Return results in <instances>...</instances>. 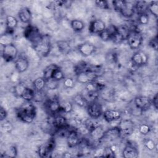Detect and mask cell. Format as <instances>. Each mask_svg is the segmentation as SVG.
<instances>
[{
	"label": "cell",
	"mask_w": 158,
	"mask_h": 158,
	"mask_svg": "<svg viewBox=\"0 0 158 158\" xmlns=\"http://www.w3.org/2000/svg\"><path fill=\"white\" fill-rule=\"evenodd\" d=\"M29 62L27 58L23 56H19L15 61V67L19 73H23L27 70Z\"/></svg>",
	"instance_id": "17"
},
{
	"label": "cell",
	"mask_w": 158,
	"mask_h": 158,
	"mask_svg": "<svg viewBox=\"0 0 158 158\" xmlns=\"http://www.w3.org/2000/svg\"><path fill=\"white\" fill-rule=\"evenodd\" d=\"M87 112L91 118H98L103 114L102 105L96 101L89 102L86 106Z\"/></svg>",
	"instance_id": "7"
},
{
	"label": "cell",
	"mask_w": 158,
	"mask_h": 158,
	"mask_svg": "<svg viewBox=\"0 0 158 158\" xmlns=\"http://www.w3.org/2000/svg\"><path fill=\"white\" fill-rule=\"evenodd\" d=\"M106 28L105 22L101 19H95L92 20L89 25V30L91 33L99 34Z\"/></svg>",
	"instance_id": "13"
},
{
	"label": "cell",
	"mask_w": 158,
	"mask_h": 158,
	"mask_svg": "<svg viewBox=\"0 0 158 158\" xmlns=\"http://www.w3.org/2000/svg\"><path fill=\"white\" fill-rule=\"evenodd\" d=\"M102 115L104 120L109 123L117 121L122 117V113L115 109L106 110L103 112Z\"/></svg>",
	"instance_id": "16"
},
{
	"label": "cell",
	"mask_w": 158,
	"mask_h": 158,
	"mask_svg": "<svg viewBox=\"0 0 158 158\" xmlns=\"http://www.w3.org/2000/svg\"><path fill=\"white\" fill-rule=\"evenodd\" d=\"M104 130L101 126H96L90 131V137L94 141H99L102 139L104 135Z\"/></svg>",
	"instance_id": "22"
},
{
	"label": "cell",
	"mask_w": 158,
	"mask_h": 158,
	"mask_svg": "<svg viewBox=\"0 0 158 158\" xmlns=\"http://www.w3.org/2000/svg\"><path fill=\"white\" fill-rule=\"evenodd\" d=\"M36 114V109L31 101H26L18 109L17 115L24 123H30L35 119Z\"/></svg>",
	"instance_id": "1"
},
{
	"label": "cell",
	"mask_w": 158,
	"mask_h": 158,
	"mask_svg": "<svg viewBox=\"0 0 158 158\" xmlns=\"http://www.w3.org/2000/svg\"><path fill=\"white\" fill-rule=\"evenodd\" d=\"M52 79H54L55 80L57 81H60L62 79L65 78V76H64V73L63 72V71L60 69L59 67H58L53 72L52 77Z\"/></svg>",
	"instance_id": "34"
},
{
	"label": "cell",
	"mask_w": 158,
	"mask_h": 158,
	"mask_svg": "<svg viewBox=\"0 0 158 158\" xmlns=\"http://www.w3.org/2000/svg\"><path fill=\"white\" fill-rule=\"evenodd\" d=\"M61 109L65 113H70L73 110V104L69 101H65L61 105Z\"/></svg>",
	"instance_id": "36"
},
{
	"label": "cell",
	"mask_w": 158,
	"mask_h": 158,
	"mask_svg": "<svg viewBox=\"0 0 158 158\" xmlns=\"http://www.w3.org/2000/svg\"><path fill=\"white\" fill-rule=\"evenodd\" d=\"M134 104L136 108L141 111H144L150 108L152 106L151 99L146 96H138L134 99Z\"/></svg>",
	"instance_id": "10"
},
{
	"label": "cell",
	"mask_w": 158,
	"mask_h": 158,
	"mask_svg": "<svg viewBox=\"0 0 158 158\" xmlns=\"http://www.w3.org/2000/svg\"><path fill=\"white\" fill-rule=\"evenodd\" d=\"M149 46L152 48L154 50L157 51L158 48V43H157V36L153 37L149 41Z\"/></svg>",
	"instance_id": "44"
},
{
	"label": "cell",
	"mask_w": 158,
	"mask_h": 158,
	"mask_svg": "<svg viewBox=\"0 0 158 158\" xmlns=\"http://www.w3.org/2000/svg\"><path fill=\"white\" fill-rule=\"evenodd\" d=\"M51 48L50 40L47 36H42L41 38L36 43L33 44V49L41 56H47Z\"/></svg>",
	"instance_id": "3"
},
{
	"label": "cell",
	"mask_w": 158,
	"mask_h": 158,
	"mask_svg": "<svg viewBox=\"0 0 158 158\" xmlns=\"http://www.w3.org/2000/svg\"><path fill=\"white\" fill-rule=\"evenodd\" d=\"M114 9L127 18L131 17L135 12V5L126 1H114L112 2Z\"/></svg>",
	"instance_id": "2"
},
{
	"label": "cell",
	"mask_w": 158,
	"mask_h": 158,
	"mask_svg": "<svg viewBox=\"0 0 158 158\" xmlns=\"http://www.w3.org/2000/svg\"><path fill=\"white\" fill-rule=\"evenodd\" d=\"M73 102L80 107H86L89 103L82 94H77L73 97Z\"/></svg>",
	"instance_id": "28"
},
{
	"label": "cell",
	"mask_w": 158,
	"mask_h": 158,
	"mask_svg": "<svg viewBox=\"0 0 158 158\" xmlns=\"http://www.w3.org/2000/svg\"><path fill=\"white\" fill-rule=\"evenodd\" d=\"M2 46V49L1 52V56L4 60L6 62H11L15 59L18 54V49L15 44L13 43H10L4 46Z\"/></svg>",
	"instance_id": "5"
},
{
	"label": "cell",
	"mask_w": 158,
	"mask_h": 158,
	"mask_svg": "<svg viewBox=\"0 0 158 158\" xmlns=\"http://www.w3.org/2000/svg\"><path fill=\"white\" fill-rule=\"evenodd\" d=\"M121 136V132L118 126L113 127L109 128L104 132V135L102 139H106L108 140H114Z\"/></svg>",
	"instance_id": "19"
},
{
	"label": "cell",
	"mask_w": 158,
	"mask_h": 158,
	"mask_svg": "<svg viewBox=\"0 0 158 158\" xmlns=\"http://www.w3.org/2000/svg\"><path fill=\"white\" fill-rule=\"evenodd\" d=\"M18 21L12 15H7L6 18V31L4 33L12 35L15 28L17 27Z\"/></svg>",
	"instance_id": "18"
},
{
	"label": "cell",
	"mask_w": 158,
	"mask_h": 158,
	"mask_svg": "<svg viewBox=\"0 0 158 158\" xmlns=\"http://www.w3.org/2000/svg\"><path fill=\"white\" fill-rule=\"evenodd\" d=\"M99 36L103 41H108V40H111V38H112V35L109 31V30L106 28V29L103 31H102L101 33H100L99 34Z\"/></svg>",
	"instance_id": "39"
},
{
	"label": "cell",
	"mask_w": 158,
	"mask_h": 158,
	"mask_svg": "<svg viewBox=\"0 0 158 158\" xmlns=\"http://www.w3.org/2000/svg\"><path fill=\"white\" fill-rule=\"evenodd\" d=\"M149 16L146 13H144V14H139L138 16V23L141 25H147L149 23Z\"/></svg>",
	"instance_id": "37"
},
{
	"label": "cell",
	"mask_w": 158,
	"mask_h": 158,
	"mask_svg": "<svg viewBox=\"0 0 158 158\" xmlns=\"http://www.w3.org/2000/svg\"><path fill=\"white\" fill-rule=\"evenodd\" d=\"M17 154V150L15 146H11L6 149L3 153L1 154L2 157H15Z\"/></svg>",
	"instance_id": "31"
},
{
	"label": "cell",
	"mask_w": 158,
	"mask_h": 158,
	"mask_svg": "<svg viewBox=\"0 0 158 158\" xmlns=\"http://www.w3.org/2000/svg\"><path fill=\"white\" fill-rule=\"evenodd\" d=\"M33 85L36 91H42L46 86V80L43 77H38L34 80Z\"/></svg>",
	"instance_id": "29"
},
{
	"label": "cell",
	"mask_w": 158,
	"mask_h": 158,
	"mask_svg": "<svg viewBox=\"0 0 158 158\" xmlns=\"http://www.w3.org/2000/svg\"><path fill=\"white\" fill-rule=\"evenodd\" d=\"M120 130L121 136L122 135L128 136L131 135L135 129L134 122L129 119H125L121 120L117 125Z\"/></svg>",
	"instance_id": "11"
},
{
	"label": "cell",
	"mask_w": 158,
	"mask_h": 158,
	"mask_svg": "<svg viewBox=\"0 0 158 158\" xmlns=\"http://www.w3.org/2000/svg\"><path fill=\"white\" fill-rule=\"evenodd\" d=\"M59 51L63 54H67L71 50V46L69 43L65 40H59L56 43Z\"/></svg>",
	"instance_id": "25"
},
{
	"label": "cell",
	"mask_w": 158,
	"mask_h": 158,
	"mask_svg": "<svg viewBox=\"0 0 158 158\" xmlns=\"http://www.w3.org/2000/svg\"><path fill=\"white\" fill-rule=\"evenodd\" d=\"M46 86L50 90H54L59 86V81L51 78L46 81Z\"/></svg>",
	"instance_id": "35"
},
{
	"label": "cell",
	"mask_w": 158,
	"mask_h": 158,
	"mask_svg": "<svg viewBox=\"0 0 158 158\" xmlns=\"http://www.w3.org/2000/svg\"><path fill=\"white\" fill-rule=\"evenodd\" d=\"M20 78V73L18 72L13 73L10 76V80L13 82H16L19 80Z\"/></svg>",
	"instance_id": "46"
},
{
	"label": "cell",
	"mask_w": 158,
	"mask_h": 158,
	"mask_svg": "<svg viewBox=\"0 0 158 158\" xmlns=\"http://www.w3.org/2000/svg\"><path fill=\"white\" fill-rule=\"evenodd\" d=\"M79 52L85 57L91 56L96 51V46L90 42H85L78 46Z\"/></svg>",
	"instance_id": "14"
},
{
	"label": "cell",
	"mask_w": 158,
	"mask_h": 158,
	"mask_svg": "<svg viewBox=\"0 0 158 158\" xmlns=\"http://www.w3.org/2000/svg\"><path fill=\"white\" fill-rule=\"evenodd\" d=\"M144 146L148 150L153 151L156 148V144L152 139L148 138L144 141Z\"/></svg>",
	"instance_id": "41"
},
{
	"label": "cell",
	"mask_w": 158,
	"mask_h": 158,
	"mask_svg": "<svg viewBox=\"0 0 158 158\" xmlns=\"http://www.w3.org/2000/svg\"><path fill=\"white\" fill-rule=\"evenodd\" d=\"M66 139L69 148H75L77 146L80 141L78 133L76 130H69L67 134Z\"/></svg>",
	"instance_id": "15"
},
{
	"label": "cell",
	"mask_w": 158,
	"mask_h": 158,
	"mask_svg": "<svg viewBox=\"0 0 158 158\" xmlns=\"http://www.w3.org/2000/svg\"><path fill=\"white\" fill-rule=\"evenodd\" d=\"M98 77L95 72L90 70L89 68L85 72H82L77 74V80L80 83L87 84L90 82L94 81Z\"/></svg>",
	"instance_id": "8"
},
{
	"label": "cell",
	"mask_w": 158,
	"mask_h": 158,
	"mask_svg": "<svg viewBox=\"0 0 158 158\" xmlns=\"http://www.w3.org/2000/svg\"><path fill=\"white\" fill-rule=\"evenodd\" d=\"M18 16L20 20L23 23H29L32 19V14L30 10L26 7H23L19 10Z\"/></svg>",
	"instance_id": "21"
},
{
	"label": "cell",
	"mask_w": 158,
	"mask_h": 158,
	"mask_svg": "<svg viewBox=\"0 0 158 158\" xmlns=\"http://www.w3.org/2000/svg\"><path fill=\"white\" fill-rule=\"evenodd\" d=\"M55 147V140L53 138H51L39 148L38 154L41 157H48L51 156V154L54 150Z\"/></svg>",
	"instance_id": "9"
},
{
	"label": "cell",
	"mask_w": 158,
	"mask_h": 158,
	"mask_svg": "<svg viewBox=\"0 0 158 158\" xmlns=\"http://www.w3.org/2000/svg\"><path fill=\"white\" fill-rule=\"evenodd\" d=\"M131 60L134 65L139 67L146 65L148 63V56L144 52L138 51L133 54Z\"/></svg>",
	"instance_id": "12"
},
{
	"label": "cell",
	"mask_w": 158,
	"mask_h": 158,
	"mask_svg": "<svg viewBox=\"0 0 158 158\" xmlns=\"http://www.w3.org/2000/svg\"><path fill=\"white\" fill-rule=\"evenodd\" d=\"M148 10L156 18L158 16V2L157 1H151L149 2Z\"/></svg>",
	"instance_id": "33"
},
{
	"label": "cell",
	"mask_w": 158,
	"mask_h": 158,
	"mask_svg": "<svg viewBox=\"0 0 158 158\" xmlns=\"http://www.w3.org/2000/svg\"><path fill=\"white\" fill-rule=\"evenodd\" d=\"M7 115V112L6 110L4 107H1V109H0V120H1V121L4 120L5 118H6Z\"/></svg>",
	"instance_id": "45"
},
{
	"label": "cell",
	"mask_w": 158,
	"mask_h": 158,
	"mask_svg": "<svg viewBox=\"0 0 158 158\" xmlns=\"http://www.w3.org/2000/svg\"><path fill=\"white\" fill-rule=\"evenodd\" d=\"M70 26L75 31H81L85 28L84 22L79 19H73L70 22Z\"/></svg>",
	"instance_id": "30"
},
{
	"label": "cell",
	"mask_w": 158,
	"mask_h": 158,
	"mask_svg": "<svg viewBox=\"0 0 158 158\" xmlns=\"http://www.w3.org/2000/svg\"><path fill=\"white\" fill-rule=\"evenodd\" d=\"M59 66L55 64H51L48 65L43 70V77L47 81L48 80H50L52 77V73L54 72V70L58 67Z\"/></svg>",
	"instance_id": "26"
},
{
	"label": "cell",
	"mask_w": 158,
	"mask_h": 158,
	"mask_svg": "<svg viewBox=\"0 0 158 158\" xmlns=\"http://www.w3.org/2000/svg\"><path fill=\"white\" fill-rule=\"evenodd\" d=\"M138 155L137 149L131 145L126 146L122 151V156L125 158H136L138 157Z\"/></svg>",
	"instance_id": "23"
},
{
	"label": "cell",
	"mask_w": 158,
	"mask_h": 158,
	"mask_svg": "<svg viewBox=\"0 0 158 158\" xmlns=\"http://www.w3.org/2000/svg\"><path fill=\"white\" fill-rule=\"evenodd\" d=\"M157 93L155 94V95L153 96L152 99H151V101H152V105H153V106L154 107V108L157 110Z\"/></svg>",
	"instance_id": "47"
},
{
	"label": "cell",
	"mask_w": 158,
	"mask_h": 158,
	"mask_svg": "<svg viewBox=\"0 0 158 158\" xmlns=\"http://www.w3.org/2000/svg\"><path fill=\"white\" fill-rule=\"evenodd\" d=\"M23 35L25 38L31 41L33 44L38 42L42 37V35L40 33L39 29L31 25L27 26L24 30Z\"/></svg>",
	"instance_id": "6"
},
{
	"label": "cell",
	"mask_w": 158,
	"mask_h": 158,
	"mask_svg": "<svg viewBox=\"0 0 158 158\" xmlns=\"http://www.w3.org/2000/svg\"><path fill=\"white\" fill-rule=\"evenodd\" d=\"M1 128L6 133H10L13 129V126L9 121L4 120V122L1 123Z\"/></svg>",
	"instance_id": "38"
},
{
	"label": "cell",
	"mask_w": 158,
	"mask_h": 158,
	"mask_svg": "<svg viewBox=\"0 0 158 158\" xmlns=\"http://www.w3.org/2000/svg\"><path fill=\"white\" fill-rule=\"evenodd\" d=\"M62 157H66V158H69V157H72V155L70 152H65L62 153Z\"/></svg>",
	"instance_id": "48"
},
{
	"label": "cell",
	"mask_w": 158,
	"mask_h": 158,
	"mask_svg": "<svg viewBox=\"0 0 158 158\" xmlns=\"http://www.w3.org/2000/svg\"><path fill=\"white\" fill-rule=\"evenodd\" d=\"M138 130H139V132L141 135H146L150 132L151 128H150V126L149 125H148L146 123H142L139 127Z\"/></svg>",
	"instance_id": "40"
},
{
	"label": "cell",
	"mask_w": 158,
	"mask_h": 158,
	"mask_svg": "<svg viewBox=\"0 0 158 158\" xmlns=\"http://www.w3.org/2000/svg\"><path fill=\"white\" fill-rule=\"evenodd\" d=\"M149 3L146 1H138L135 5V11L136 10L139 14L146 13V10H148Z\"/></svg>",
	"instance_id": "32"
},
{
	"label": "cell",
	"mask_w": 158,
	"mask_h": 158,
	"mask_svg": "<svg viewBox=\"0 0 158 158\" xmlns=\"http://www.w3.org/2000/svg\"><path fill=\"white\" fill-rule=\"evenodd\" d=\"M48 109L51 114H57L59 111L62 110L61 105L57 99L49 100L48 102Z\"/></svg>",
	"instance_id": "24"
},
{
	"label": "cell",
	"mask_w": 158,
	"mask_h": 158,
	"mask_svg": "<svg viewBox=\"0 0 158 158\" xmlns=\"http://www.w3.org/2000/svg\"><path fill=\"white\" fill-rule=\"evenodd\" d=\"M126 40L131 49H137L142 44L143 36L138 30H132L130 32Z\"/></svg>",
	"instance_id": "4"
},
{
	"label": "cell",
	"mask_w": 158,
	"mask_h": 158,
	"mask_svg": "<svg viewBox=\"0 0 158 158\" xmlns=\"http://www.w3.org/2000/svg\"><path fill=\"white\" fill-rule=\"evenodd\" d=\"M96 6L102 9H109V6L107 1H95L94 2Z\"/></svg>",
	"instance_id": "43"
},
{
	"label": "cell",
	"mask_w": 158,
	"mask_h": 158,
	"mask_svg": "<svg viewBox=\"0 0 158 158\" xmlns=\"http://www.w3.org/2000/svg\"><path fill=\"white\" fill-rule=\"evenodd\" d=\"M64 86L66 88H72L75 86V82L72 78H65L64 79Z\"/></svg>",
	"instance_id": "42"
},
{
	"label": "cell",
	"mask_w": 158,
	"mask_h": 158,
	"mask_svg": "<svg viewBox=\"0 0 158 158\" xmlns=\"http://www.w3.org/2000/svg\"><path fill=\"white\" fill-rule=\"evenodd\" d=\"M52 124L56 131H57L59 130L67 128L69 127L67 120L65 117L62 115L56 116L53 119Z\"/></svg>",
	"instance_id": "20"
},
{
	"label": "cell",
	"mask_w": 158,
	"mask_h": 158,
	"mask_svg": "<svg viewBox=\"0 0 158 158\" xmlns=\"http://www.w3.org/2000/svg\"><path fill=\"white\" fill-rule=\"evenodd\" d=\"M35 95V91L33 89L26 86L22 91L20 97L26 101H31L33 99H34Z\"/></svg>",
	"instance_id": "27"
}]
</instances>
